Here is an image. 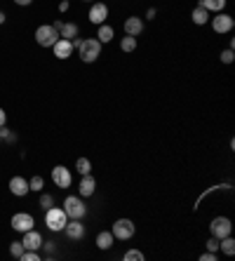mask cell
Returning a JSON list of instances; mask_svg holds the SVG:
<instances>
[{
  "instance_id": "cell-9",
  "label": "cell",
  "mask_w": 235,
  "mask_h": 261,
  "mask_svg": "<svg viewBox=\"0 0 235 261\" xmlns=\"http://www.w3.org/2000/svg\"><path fill=\"white\" fill-rule=\"evenodd\" d=\"M52 181H55L59 189H68L71 186V170L68 167H63V165H57L55 170H52Z\"/></svg>"
},
{
  "instance_id": "cell-24",
  "label": "cell",
  "mask_w": 235,
  "mask_h": 261,
  "mask_svg": "<svg viewBox=\"0 0 235 261\" xmlns=\"http://www.w3.org/2000/svg\"><path fill=\"white\" fill-rule=\"evenodd\" d=\"M75 170L80 172L82 177H85V174H92V162H90V158H78V162H75Z\"/></svg>"
},
{
  "instance_id": "cell-22",
  "label": "cell",
  "mask_w": 235,
  "mask_h": 261,
  "mask_svg": "<svg viewBox=\"0 0 235 261\" xmlns=\"http://www.w3.org/2000/svg\"><path fill=\"white\" fill-rule=\"evenodd\" d=\"M219 250H221L224 254H228V257H233L235 254V240L231 238V235L221 238V240H219Z\"/></svg>"
},
{
  "instance_id": "cell-4",
  "label": "cell",
  "mask_w": 235,
  "mask_h": 261,
  "mask_svg": "<svg viewBox=\"0 0 235 261\" xmlns=\"http://www.w3.org/2000/svg\"><path fill=\"white\" fill-rule=\"evenodd\" d=\"M63 212H66L68 219H82V216L87 214V207H85V202L80 198L68 196V198L63 200Z\"/></svg>"
},
{
  "instance_id": "cell-27",
  "label": "cell",
  "mask_w": 235,
  "mask_h": 261,
  "mask_svg": "<svg viewBox=\"0 0 235 261\" xmlns=\"http://www.w3.org/2000/svg\"><path fill=\"white\" fill-rule=\"evenodd\" d=\"M9 254H12L14 259H21V254H24V245H21V243H12V245H9Z\"/></svg>"
},
{
  "instance_id": "cell-36",
  "label": "cell",
  "mask_w": 235,
  "mask_h": 261,
  "mask_svg": "<svg viewBox=\"0 0 235 261\" xmlns=\"http://www.w3.org/2000/svg\"><path fill=\"white\" fill-rule=\"evenodd\" d=\"M14 2H17V5H21V7H26V5H31V2H33V0H14Z\"/></svg>"
},
{
  "instance_id": "cell-19",
  "label": "cell",
  "mask_w": 235,
  "mask_h": 261,
  "mask_svg": "<svg viewBox=\"0 0 235 261\" xmlns=\"http://www.w3.org/2000/svg\"><path fill=\"white\" fill-rule=\"evenodd\" d=\"M59 36L66 38V40H73V38L78 36V24H73V21H68V24H61V28H59Z\"/></svg>"
},
{
  "instance_id": "cell-21",
  "label": "cell",
  "mask_w": 235,
  "mask_h": 261,
  "mask_svg": "<svg viewBox=\"0 0 235 261\" xmlns=\"http://www.w3.org/2000/svg\"><path fill=\"white\" fill-rule=\"evenodd\" d=\"M113 36H116V31H113L109 24H101L99 33H97V40H99V43H111V40H113Z\"/></svg>"
},
{
  "instance_id": "cell-18",
  "label": "cell",
  "mask_w": 235,
  "mask_h": 261,
  "mask_svg": "<svg viewBox=\"0 0 235 261\" xmlns=\"http://www.w3.org/2000/svg\"><path fill=\"white\" fill-rule=\"evenodd\" d=\"M113 243H116V238H113V233H109V231H101V233L97 235V247H99V250H111Z\"/></svg>"
},
{
  "instance_id": "cell-2",
  "label": "cell",
  "mask_w": 235,
  "mask_h": 261,
  "mask_svg": "<svg viewBox=\"0 0 235 261\" xmlns=\"http://www.w3.org/2000/svg\"><path fill=\"white\" fill-rule=\"evenodd\" d=\"M45 224L50 231H63V226L68 224V216H66V212L59 207H52L45 209Z\"/></svg>"
},
{
  "instance_id": "cell-37",
  "label": "cell",
  "mask_w": 235,
  "mask_h": 261,
  "mask_svg": "<svg viewBox=\"0 0 235 261\" xmlns=\"http://www.w3.org/2000/svg\"><path fill=\"white\" fill-rule=\"evenodd\" d=\"M5 19H7L5 17V12H0V24H5Z\"/></svg>"
},
{
  "instance_id": "cell-6",
  "label": "cell",
  "mask_w": 235,
  "mask_h": 261,
  "mask_svg": "<svg viewBox=\"0 0 235 261\" xmlns=\"http://www.w3.org/2000/svg\"><path fill=\"white\" fill-rule=\"evenodd\" d=\"M209 231H212V235L214 238H226V235H231V231H233V224H231V219L228 216H217V219H212V224H209Z\"/></svg>"
},
{
  "instance_id": "cell-20",
  "label": "cell",
  "mask_w": 235,
  "mask_h": 261,
  "mask_svg": "<svg viewBox=\"0 0 235 261\" xmlns=\"http://www.w3.org/2000/svg\"><path fill=\"white\" fill-rule=\"evenodd\" d=\"M200 5L207 9V12H224L226 0H200Z\"/></svg>"
},
{
  "instance_id": "cell-3",
  "label": "cell",
  "mask_w": 235,
  "mask_h": 261,
  "mask_svg": "<svg viewBox=\"0 0 235 261\" xmlns=\"http://www.w3.org/2000/svg\"><path fill=\"white\" fill-rule=\"evenodd\" d=\"M59 31H57L55 26H50V24H45V26H38L36 28V40L40 47H52L59 40Z\"/></svg>"
},
{
  "instance_id": "cell-32",
  "label": "cell",
  "mask_w": 235,
  "mask_h": 261,
  "mask_svg": "<svg viewBox=\"0 0 235 261\" xmlns=\"http://www.w3.org/2000/svg\"><path fill=\"white\" fill-rule=\"evenodd\" d=\"M200 261H217V252H205V254H200Z\"/></svg>"
},
{
  "instance_id": "cell-13",
  "label": "cell",
  "mask_w": 235,
  "mask_h": 261,
  "mask_svg": "<svg viewBox=\"0 0 235 261\" xmlns=\"http://www.w3.org/2000/svg\"><path fill=\"white\" fill-rule=\"evenodd\" d=\"M63 231H66V235L71 240H82L85 238V226L80 224V219H71V224L63 226Z\"/></svg>"
},
{
  "instance_id": "cell-25",
  "label": "cell",
  "mask_w": 235,
  "mask_h": 261,
  "mask_svg": "<svg viewBox=\"0 0 235 261\" xmlns=\"http://www.w3.org/2000/svg\"><path fill=\"white\" fill-rule=\"evenodd\" d=\"M0 139H2V141H9V144H14V141H17V134L2 125V127H0Z\"/></svg>"
},
{
  "instance_id": "cell-5",
  "label": "cell",
  "mask_w": 235,
  "mask_h": 261,
  "mask_svg": "<svg viewBox=\"0 0 235 261\" xmlns=\"http://www.w3.org/2000/svg\"><path fill=\"white\" fill-rule=\"evenodd\" d=\"M134 221L132 219H118L116 224H113V228H111V233H113V238H118V240H129L132 235H134Z\"/></svg>"
},
{
  "instance_id": "cell-38",
  "label": "cell",
  "mask_w": 235,
  "mask_h": 261,
  "mask_svg": "<svg viewBox=\"0 0 235 261\" xmlns=\"http://www.w3.org/2000/svg\"><path fill=\"white\" fill-rule=\"evenodd\" d=\"M82 2H90V0H82Z\"/></svg>"
},
{
  "instance_id": "cell-31",
  "label": "cell",
  "mask_w": 235,
  "mask_h": 261,
  "mask_svg": "<svg viewBox=\"0 0 235 261\" xmlns=\"http://www.w3.org/2000/svg\"><path fill=\"white\" fill-rule=\"evenodd\" d=\"M207 250H209V252H219V238H214V235L209 238V240H207Z\"/></svg>"
},
{
  "instance_id": "cell-16",
  "label": "cell",
  "mask_w": 235,
  "mask_h": 261,
  "mask_svg": "<svg viewBox=\"0 0 235 261\" xmlns=\"http://www.w3.org/2000/svg\"><path fill=\"white\" fill-rule=\"evenodd\" d=\"M94 191H97V181H94V177L92 174H85L80 181V196L82 198H90V196H94Z\"/></svg>"
},
{
  "instance_id": "cell-28",
  "label": "cell",
  "mask_w": 235,
  "mask_h": 261,
  "mask_svg": "<svg viewBox=\"0 0 235 261\" xmlns=\"http://www.w3.org/2000/svg\"><path fill=\"white\" fill-rule=\"evenodd\" d=\"M43 186H45L43 177H33V179L28 181V189H31V191H43Z\"/></svg>"
},
{
  "instance_id": "cell-17",
  "label": "cell",
  "mask_w": 235,
  "mask_h": 261,
  "mask_svg": "<svg viewBox=\"0 0 235 261\" xmlns=\"http://www.w3.org/2000/svg\"><path fill=\"white\" fill-rule=\"evenodd\" d=\"M190 19H193V24H198V26H205V24L209 21V12L202 7V5H198V7L190 12Z\"/></svg>"
},
{
  "instance_id": "cell-29",
  "label": "cell",
  "mask_w": 235,
  "mask_h": 261,
  "mask_svg": "<svg viewBox=\"0 0 235 261\" xmlns=\"http://www.w3.org/2000/svg\"><path fill=\"white\" fill-rule=\"evenodd\" d=\"M52 205H55V198H52V196H40V207L43 209H50Z\"/></svg>"
},
{
  "instance_id": "cell-35",
  "label": "cell",
  "mask_w": 235,
  "mask_h": 261,
  "mask_svg": "<svg viewBox=\"0 0 235 261\" xmlns=\"http://www.w3.org/2000/svg\"><path fill=\"white\" fill-rule=\"evenodd\" d=\"M5 120H7V116H5V111H2V108H0V127L5 125Z\"/></svg>"
},
{
  "instance_id": "cell-7",
  "label": "cell",
  "mask_w": 235,
  "mask_h": 261,
  "mask_svg": "<svg viewBox=\"0 0 235 261\" xmlns=\"http://www.w3.org/2000/svg\"><path fill=\"white\" fill-rule=\"evenodd\" d=\"M209 21H212L214 33H228V31H233V26H235L233 17L226 14V12H217V17H212Z\"/></svg>"
},
{
  "instance_id": "cell-34",
  "label": "cell",
  "mask_w": 235,
  "mask_h": 261,
  "mask_svg": "<svg viewBox=\"0 0 235 261\" xmlns=\"http://www.w3.org/2000/svg\"><path fill=\"white\" fill-rule=\"evenodd\" d=\"M59 9H61V12H66V9H68V0H61V2H59Z\"/></svg>"
},
{
  "instance_id": "cell-12",
  "label": "cell",
  "mask_w": 235,
  "mask_h": 261,
  "mask_svg": "<svg viewBox=\"0 0 235 261\" xmlns=\"http://www.w3.org/2000/svg\"><path fill=\"white\" fill-rule=\"evenodd\" d=\"M52 50H55V57H57V59H68L75 47H73L71 40H66V38H59L55 45H52Z\"/></svg>"
},
{
  "instance_id": "cell-33",
  "label": "cell",
  "mask_w": 235,
  "mask_h": 261,
  "mask_svg": "<svg viewBox=\"0 0 235 261\" xmlns=\"http://www.w3.org/2000/svg\"><path fill=\"white\" fill-rule=\"evenodd\" d=\"M43 247H45L47 257H52V252H55V243H45V240H43Z\"/></svg>"
},
{
  "instance_id": "cell-1",
  "label": "cell",
  "mask_w": 235,
  "mask_h": 261,
  "mask_svg": "<svg viewBox=\"0 0 235 261\" xmlns=\"http://www.w3.org/2000/svg\"><path fill=\"white\" fill-rule=\"evenodd\" d=\"M78 52H80V59L85 64H94L101 54V43L97 38H87V40H80L78 43Z\"/></svg>"
},
{
  "instance_id": "cell-14",
  "label": "cell",
  "mask_w": 235,
  "mask_h": 261,
  "mask_svg": "<svg viewBox=\"0 0 235 261\" xmlns=\"http://www.w3.org/2000/svg\"><path fill=\"white\" fill-rule=\"evenodd\" d=\"M9 191H12V196L24 198L31 189H28V181L24 179V177H12V179H9Z\"/></svg>"
},
{
  "instance_id": "cell-23",
  "label": "cell",
  "mask_w": 235,
  "mask_h": 261,
  "mask_svg": "<svg viewBox=\"0 0 235 261\" xmlns=\"http://www.w3.org/2000/svg\"><path fill=\"white\" fill-rule=\"evenodd\" d=\"M120 50H122V52H134L136 50V38L134 36H125L122 40H120Z\"/></svg>"
},
{
  "instance_id": "cell-15",
  "label": "cell",
  "mask_w": 235,
  "mask_h": 261,
  "mask_svg": "<svg viewBox=\"0 0 235 261\" xmlns=\"http://www.w3.org/2000/svg\"><path fill=\"white\" fill-rule=\"evenodd\" d=\"M141 31H144V21L139 17H129L125 21V36H141Z\"/></svg>"
},
{
  "instance_id": "cell-39",
  "label": "cell",
  "mask_w": 235,
  "mask_h": 261,
  "mask_svg": "<svg viewBox=\"0 0 235 261\" xmlns=\"http://www.w3.org/2000/svg\"><path fill=\"white\" fill-rule=\"evenodd\" d=\"M0 141H2V139H0Z\"/></svg>"
},
{
  "instance_id": "cell-26",
  "label": "cell",
  "mask_w": 235,
  "mask_h": 261,
  "mask_svg": "<svg viewBox=\"0 0 235 261\" xmlns=\"http://www.w3.org/2000/svg\"><path fill=\"white\" fill-rule=\"evenodd\" d=\"M144 252H139V250H127L125 252V261H144Z\"/></svg>"
},
{
  "instance_id": "cell-11",
  "label": "cell",
  "mask_w": 235,
  "mask_h": 261,
  "mask_svg": "<svg viewBox=\"0 0 235 261\" xmlns=\"http://www.w3.org/2000/svg\"><path fill=\"white\" fill-rule=\"evenodd\" d=\"M21 245H24V250H40L43 247V235L38 233L36 228H31V231H26L24 233V240H21Z\"/></svg>"
},
{
  "instance_id": "cell-8",
  "label": "cell",
  "mask_w": 235,
  "mask_h": 261,
  "mask_svg": "<svg viewBox=\"0 0 235 261\" xmlns=\"http://www.w3.org/2000/svg\"><path fill=\"white\" fill-rule=\"evenodd\" d=\"M33 226H36V219L31 214H26V212H17V214L12 216V228L19 231V233H26Z\"/></svg>"
},
{
  "instance_id": "cell-30",
  "label": "cell",
  "mask_w": 235,
  "mask_h": 261,
  "mask_svg": "<svg viewBox=\"0 0 235 261\" xmlns=\"http://www.w3.org/2000/svg\"><path fill=\"white\" fill-rule=\"evenodd\" d=\"M219 57H221V62H224V64H233V59H235L233 50H224V52L219 54Z\"/></svg>"
},
{
  "instance_id": "cell-10",
  "label": "cell",
  "mask_w": 235,
  "mask_h": 261,
  "mask_svg": "<svg viewBox=\"0 0 235 261\" xmlns=\"http://www.w3.org/2000/svg\"><path fill=\"white\" fill-rule=\"evenodd\" d=\"M106 19H109V7L104 2H94L90 7V21L101 26V24H106Z\"/></svg>"
}]
</instances>
